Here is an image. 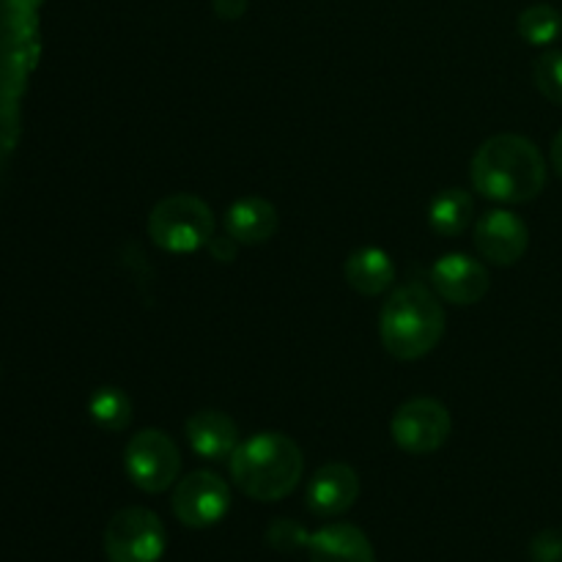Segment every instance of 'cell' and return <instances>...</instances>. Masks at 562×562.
<instances>
[{
	"instance_id": "1",
	"label": "cell",
	"mask_w": 562,
	"mask_h": 562,
	"mask_svg": "<svg viewBox=\"0 0 562 562\" xmlns=\"http://www.w3.org/2000/svg\"><path fill=\"white\" fill-rule=\"evenodd\" d=\"M472 184L488 201L525 203L547 187V162L532 140L521 135H497L472 157Z\"/></svg>"
},
{
	"instance_id": "2",
	"label": "cell",
	"mask_w": 562,
	"mask_h": 562,
	"mask_svg": "<svg viewBox=\"0 0 562 562\" xmlns=\"http://www.w3.org/2000/svg\"><path fill=\"white\" fill-rule=\"evenodd\" d=\"M302 450L294 439L278 431H263L239 442V448L231 453V477L239 486L241 494L261 503L283 499L300 486Z\"/></svg>"
},
{
	"instance_id": "3",
	"label": "cell",
	"mask_w": 562,
	"mask_h": 562,
	"mask_svg": "<svg viewBox=\"0 0 562 562\" xmlns=\"http://www.w3.org/2000/svg\"><path fill=\"white\" fill-rule=\"evenodd\" d=\"M379 333L395 360H420L442 340L445 313L426 285H401L384 302Z\"/></svg>"
},
{
	"instance_id": "4",
	"label": "cell",
	"mask_w": 562,
	"mask_h": 562,
	"mask_svg": "<svg viewBox=\"0 0 562 562\" xmlns=\"http://www.w3.org/2000/svg\"><path fill=\"white\" fill-rule=\"evenodd\" d=\"M148 236L168 252H195L214 236V214L201 198L170 195L148 214Z\"/></svg>"
},
{
	"instance_id": "5",
	"label": "cell",
	"mask_w": 562,
	"mask_h": 562,
	"mask_svg": "<svg viewBox=\"0 0 562 562\" xmlns=\"http://www.w3.org/2000/svg\"><path fill=\"white\" fill-rule=\"evenodd\" d=\"M165 547V525L148 508L119 510L104 530V554L110 562H159Z\"/></svg>"
},
{
	"instance_id": "6",
	"label": "cell",
	"mask_w": 562,
	"mask_h": 562,
	"mask_svg": "<svg viewBox=\"0 0 562 562\" xmlns=\"http://www.w3.org/2000/svg\"><path fill=\"white\" fill-rule=\"evenodd\" d=\"M124 467L130 481L148 494H159L173 486L181 470V456L173 439L157 428L135 434L126 445Z\"/></svg>"
},
{
	"instance_id": "7",
	"label": "cell",
	"mask_w": 562,
	"mask_h": 562,
	"mask_svg": "<svg viewBox=\"0 0 562 562\" xmlns=\"http://www.w3.org/2000/svg\"><path fill=\"white\" fill-rule=\"evenodd\" d=\"M176 519L192 530H206L225 519L231 508V488L220 475L209 470H198L181 477L170 499Z\"/></svg>"
},
{
	"instance_id": "8",
	"label": "cell",
	"mask_w": 562,
	"mask_h": 562,
	"mask_svg": "<svg viewBox=\"0 0 562 562\" xmlns=\"http://www.w3.org/2000/svg\"><path fill=\"white\" fill-rule=\"evenodd\" d=\"M450 412L437 398H415L406 401L393 417V439L401 450L415 456L434 453L442 448L450 437Z\"/></svg>"
},
{
	"instance_id": "9",
	"label": "cell",
	"mask_w": 562,
	"mask_h": 562,
	"mask_svg": "<svg viewBox=\"0 0 562 562\" xmlns=\"http://www.w3.org/2000/svg\"><path fill=\"white\" fill-rule=\"evenodd\" d=\"M475 245L486 261L510 267L519 261L530 245V231L525 220L505 209H492L475 225Z\"/></svg>"
},
{
	"instance_id": "10",
	"label": "cell",
	"mask_w": 562,
	"mask_h": 562,
	"mask_svg": "<svg viewBox=\"0 0 562 562\" xmlns=\"http://www.w3.org/2000/svg\"><path fill=\"white\" fill-rule=\"evenodd\" d=\"M434 289L453 305H475L488 291V272L481 261L464 252H450L439 258L431 269Z\"/></svg>"
},
{
	"instance_id": "11",
	"label": "cell",
	"mask_w": 562,
	"mask_h": 562,
	"mask_svg": "<svg viewBox=\"0 0 562 562\" xmlns=\"http://www.w3.org/2000/svg\"><path fill=\"white\" fill-rule=\"evenodd\" d=\"M360 497V477L349 464H327L307 483L305 503L316 516H340Z\"/></svg>"
},
{
	"instance_id": "12",
	"label": "cell",
	"mask_w": 562,
	"mask_h": 562,
	"mask_svg": "<svg viewBox=\"0 0 562 562\" xmlns=\"http://www.w3.org/2000/svg\"><path fill=\"white\" fill-rule=\"evenodd\" d=\"M187 439L201 459H231V453L239 448V428L225 412L203 409L187 420Z\"/></svg>"
},
{
	"instance_id": "13",
	"label": "cell",
	"mask_w": 562,
	"mask_h": 562,
	"mask_svg": "<svg viewBox=\"0 0 562 562\" xmlns=\"http://www.w3.org/2000/svg\"><path fill=\"white\" fill-rule=\"evenodd\" d=\"M311 562H376L366 532L355 525H327L307 541Z\"/></svg>"
},
{
	"instance_id": "14",
	"label": "cell",
	"mask_w": 562,
	"mask_h": 562,
	"mask_svg": "<svg viewBox=\"0 0 562 562\" xmlns=\"http://www.w3.org/2000/svg\"><path fill=\"white\" fill-rule=\"evenodd\" d=\"M278 209L267 198H241L225 214V231L234 236L239 245H261L269 241L278 231Z\"/></svg>"
},
{
	"instance_id": "15",
	"label": "cell",
	"mask_w": 562,
	"mask_h": 562,
	"mask_svg": "<svg viewBox=\"0 0 562 562\" xmlns=\"http://www.w3.org/2000/svg\"><path fill=\"white\" fill-rule=\"evenodd\" d=\"M344 274L346 283H349L357 294L376 296L393 285L395 267L384 250H379V247H362L355 256H349Z\"/></svg>"
},
{
	"instance_id": "16",
	"label": "cell",
	"mask_w": 562,
	"mask_h": 562,
	"mask_svg": "<svg viewBox=\"0 0 562 562\" xmlns=\"http://www.w3.org/2000/svg\"><path fill=\"white\" fill-rule=\"evenodd\" d=\"M475 214V201L467 190H445L439 192L428 209V223L437 234L442 236H459L464 234L467 225L472 223Z\"/></svg>"
},
{
	"instance_id": "17",
	"label": "cell",
	"mask_w": 562,
	"mask_h": 562,
	"mask_svg": "<svg viewBox=\"0 0 562 562\" xmlns=\"http://www.w3.org/2000/svg\"><path fill=\"white\" fill-rule=\"evenodd\" d=\"M93 423L108 431H124L132 420V401L121 387H99L88 401Z\"/></svg>"
},
{
	"instance_id": "18",
	"label": "cell",
	"mask_w": 562,
	"mask_h": 562,
	"mask_svg": "<svg viewBox=\"0 0 562 562\" xmlns=\"http://www.w3.org/2000/svg\"><path fill=\"white\" fill-rule=\"evenodd\" d=\"M562 31V16L554 5L538 3L530 5L519 14V36L527 44H536V47H547Z\"/></svg>"
},
{
	"instance_id": "19",
	"label": "cell",
	"mask_w": 562,
	"mask_h": 562,
	"mask_svg": "<svg viewBox=\"0 0 562 562\" xmlns=\"http://www.w3.org/2000/svg\"><path fill=\"white\" fill-rule=\"evenodd\" d=\"M532 77L536 86L549 102L562 104V53L560 49H549V53L538 55L536 66H532Z\"/></svg>"
},
{
	"instance_id": "20",
	"label": "cell",
	"mask_w": 562,
	"mask_h": 562,
	"mask_svg": "<svg viewBox=\"0 0 562 562\" xmlns=\"http://www.w3.org/2000/svg\"><path fill=\"white\" fill-rule=\"evenodd\" d=\"M267 541L272 543V549H278V552H296V549L307 547L311 536H307L296 521L278 519L272 527H269Z\"/></svg>"
},
{
	"instance_id": "21",
	"label": "cell",
	"mask_w": 562,
	"mask_h": 562,
	"mask_svg": "<svg viewBox=\"0 0 562 562\" xmlns=\"http://www.w3.org/2000/svg\"><path fill=\"white\" fill-rule=\"evenodd\" d=\"M530 558L536 562H562V532L543 530L532 538Z\"/></svg>"
},
{
	"instance_id": "22",
	"label": "cell",
	"mask_w": 562,
	"mask_h": 562,
	"mask_svg": "<svg viewBox=\"0 0 562 562\" xmlns=\"http://www.w3.org/2000/svg\"><path fill=\"white\" fill-rule=\"evenodd\" d=\"M236 245H239V241L228 234V236H212V241H209L206 247L212 250L214 258H220V261H234Z\"/></svg>"
},
{
	"instance_id": "23",
	"label": "cell",
	"mask_w": 562,
	"mask_h": 562,
	"mask_svg": "<svg viewBox=\"0 0 562 562\" xmlns=\"http://www.w3.org/2000/svg\"><path fill=\"white\" fill-rule=\"evenodd\" d=\"M214 14L223 16V20H239L247 11V0H212Z\"/></svg>"
},
{
	"instance_id": "24",
	"label": "cell",
	"mask_w": 562,
	"mask_h": 562,
	"mask_svg": "<svg viewBox=\"0 0 562 562\" xmlns=\"http://www.w3.org/2000/svg\"><path fill=\"white\" fill-rule=\"evenodd\" d=\"M552 168L558 170V176L562 179V130L558 132V137L552 140Z\"/></svg>"
}]
</instances>
